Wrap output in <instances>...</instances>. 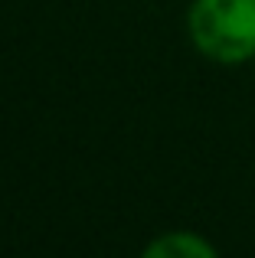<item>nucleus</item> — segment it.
Instances as JSON below:
<instances>
[{
	"instance_id": "obj_1",
	"label": "nucleus",
	"mask_w": 255,
	"mask_h": 258,
	"mask_svg": "<svg viewBox=\"0 0 255 258\" xmlns=\"http://www.w3.org/2000/svg\"><path fill=\"white\" fill-rule=\"evenodd\" d=\"M193 49L216 66L255 59V0H193L186 10Z\"/></svg>"
},
{
	"instance_id": "obj_2",
	"label": "nucleus",
	"mask_w": 255,
	"mask_h": 258,
	"mask_svg": "<svg viewBox=\"0 0 255 258\" xmlns=\"http://www.w3.org/2000/svg\"><path fill=\"white\" fill-rule=\"evenodd\" d=\"M138 258H219V252L206 235L193 229H170V232L154 235Z\"/></svg>"
}]
</instances>
